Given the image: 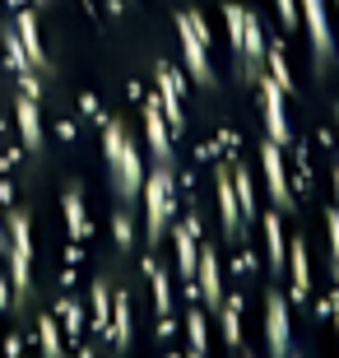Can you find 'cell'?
Masks as SVG:
<instances>
[{
    "mask_svg": "<svg viewBox=\"0 0 339 358\" xmlns=\"http://www.w3.org/2000/svg\"><path fill=\"white\" fill-rule=\"evenodd\" d=\"M0 358H339V0H0Z\"/></svg>",
    "mask_w": 339,
    "mask_h": 358,
    "instance_id": "obj_1",
    "label": "cell"
}]
</instances>
